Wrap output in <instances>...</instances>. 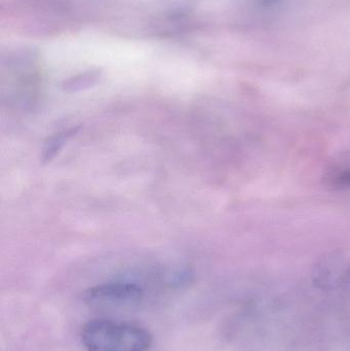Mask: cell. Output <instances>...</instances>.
<instances>
[{"label": "cell", "instance_id": "obj_1", "mask_svg": "<svg viewBox=\"0 0 350 351\" xmlns=\"http://www.w3.org/2000/svg\"><path fill=\"white\" fill-rule=\"evenodd\" d=\"M86 351H149L152 337L141 326L108 319H94L82 328Z\"/></svg>", "mask_w": 350, "mask_h": 351}, {"label": "cell", "instance_id": "obj_2", "mask_svg": "<svg viewBox=\"0 0 350 351\" xmlns=\"http://www.w3.org/2000/svg\"><path fill=\"white\" fill-rule=\"evenodd\" d=\"M143 297V290L131 282H111L86 291L84 300L94 306L114 307L135 304Z\"/></svg>", "mask_w": 350, "mask_h": 351}, {"label": "cell", "instance_id": "obj_3", "mask_svg": "<svg viewBox=\"0 0 350 351\" xmlns=\"http://www.w3.org/2000/svg\"><path fill=\"white\" fill-rule=\"evenodd\" d=\"M314 280L323 289H336L350 285V255L333 252L318 260L314 266Z\"/></svg>", "mask_w": 350, "mask_h": 351}, {"label": "cell", "instance_id": "obj_4", "mask_svg": "<svg viewBox=\"0 0 350 351\" xmlns=\"http://www.w3.org/2000/svg\"><path fill=\"white\" fill-rule=\"evenodd\" d=\"M78 130L79 128H72V129L66 130V131L61 132V133L49 138L42 148V154H41L42 164H47L53 160V158H55V156L61 152L64 145L69 141L70 138L73 137L77 133Z\"/></svg>", "mask_w": 350, "mask_h": 351}, {"label": "cell", "instance_id": "obj_5", "mask_svg": "<svg viewBox=\"0 0 350 351\" xmlns=\"http://www.w3.org/2000/svg\"><path fill=\"white\" fill-rule=\"evenodd\" d=\"M98 74L95 73V72L76 76V77L71 78V80H67V82H65L64 90H68V92L82 90V88H88V86L95 84L96 80H98Z\"/></svg>", "mask_w": 350, "mask_h": 351}, {"label": "cell", "instance_id": "obj_6", "mask_svg": "<svg viewBox=\"0 0 350 351\" xmlns=\"http://www.w3.org/2000/svg\"><path fill=\"white\" fill-rule=\"evenodd\" d=\"M329 183L337 188L350 187V167L334 171L329 176Z\"/></svg>", "mask_w": 350, "mask_h": 351}]
</instances>
